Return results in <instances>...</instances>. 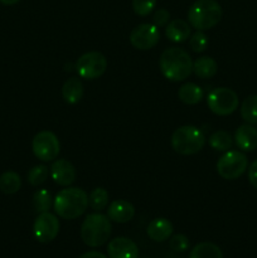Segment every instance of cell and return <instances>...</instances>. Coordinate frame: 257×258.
<instances>
[{
  "mask_svg": "<svg viewBox=\"0 0 257 258\" xmlns=\"http://www.w3.org/2000/svg\"><path fill=\"white\" fill-rule=\"evenodd\" d=\"M108 191L105 188H95L88 196V206L96 212H101L108 204Z\"/></svg>",
  "mask_w": 257,
  "mask_h": 258,
  "instance_id": "25",
  "label": "cell"
},
{
  "mask_svg": "<svg viewBox=\"0 0 257 258\" xmlns=\"http://www.w3.org/2000/svg\"><path fill=\"white\" fill-rule=\"evenodd\" d=\"M80 258H107L102 252H98V251H88L85 252Z\"/></svg>",
  "mask_w": 257,
  "mask_h": 258,
  "instance_id": "33",
  "label": "cell"
},
{
  "mask_svg": "<svg viewBox=\"0 0 257 258\" xmlns=\"http://www.w3.org/2000/svg\"><path fill=\"white\" fill-rule=\"evenodd\" d=\"M53 206V198L47 189H38L33 196V207L38 213L49 212Z\"/></svg>",
  "mask_w": 257,
  "mask_h": 258,
  "instance_id": "26",
  "label": "cell"
},
{
  "mask_svg": "<svg viewBox=\"0 0 257 258\" xmlns=\"http://www.w3.org/2000/svg\"><path fill=\"white\" fill-rule=\"evenodd\" d=\"M131 45L139 50H149L155 47L160 39V32L156 25L150 23L139 24L130 33Z\"/></svg>",
  "mask_w": 257,
  "mask_h": 258,
  "instance_id": "10",
  "label": "cell"
},
{
  "mask_svg": "<svg viewBox=\"0 0 257 258\" xmlns=\"http://www.w3.org/2000/svg\"><path fill=\"white\" fill-rule=\"evenodd\" d=\"M204 92L202 90L201 86L196 85L193 82L184 83L183 86H180L178 91V97L185 105H197V103L201 102L203 100Z\"/></svg>",
  "mask_w": 257,
  "mask_h": 258,
  "instance_id": "19",
  "label": "cell"
},
{
  "mask_svg": "<svg viewBox=\"0 0 257 258\" xmlns=\"http://www.w3.org/2000/svg\"><path fill=\"white\" fill-rule=\"evenodd\" d=\"M159 68L166 80L171 82H181L193 72V60L183 48L171 47L161 53Z\"/></svg>",
  "mask_w": 257,
  "mask_h": 258,
  "instance_id": "1",
  "label": "cell"
},
{
  "mask_svg": "<svg viewBox=\"0 0 257 258\" xmlns=\"http://www.w3.org/2000/svg\"><path fill=\"white\" fill-rule=\"evenodd\" d=\"M189 246H190V242H189L188 237L184 234L171 236L170 241H169V247L171 248V251L176 252V253H183V252L188 251Z\"/></svg>",
  "mask_w": 257,
  "mask_h": 258,
  "instance_id": "29",
  "label": "cell"
},
{
  "mask_svg": "<svg viewBox=\"0 0 257 258\" xmlns=\"http://www.w3.org/2000/svg\"><path fill=\"white\" fill-rule=\"evenodd\" d=\"M238 96L228 87H218L212 90L207 96L209 110L218 116L232 115L238 108Z\"/></svg>",
  "mask_w": 257,
  "mask_h": 258,
  "instance_id": "6",
  "label": "cell"
},
{
  "mask_svg": "<svg viewBox=\"0 0 257 258\" xmlns=\"http://www.w3.org/2000/svg\"><path fill=\"white\" fill-rule=\"evenodd\" d=\"M108 258H139V248L133 239L117 237L107 246Z\"/></svg>",
  "mask_w": 257,
  "mask_h": 258,
  "instance_id": "13",
  "label": "cell"
},
{
  "mask_svg": "<svg viewBox=\"0 0 257 258\" xmlns=\"http://www.w3.org/2000/svg\"><path fill=\"white\" fill-rule=\"evenodd\" d=\"M170 19V13L169 10H166L165 8H159L155 10L153 15V24L156 25L158 28L166 27Z\"/></svg>",
  "mask_w": 257,
  "mask_h": 258,
  "instance_id": "31",
  "label": "cell"
},
{
  "mask_svg": "<svg viewBox=\"0 0 257 258\" xmlns=\"http://www.w3.org/2000/svg\"><path fill=\"white\" fill-rule=\"evenodd\" d=\"M206 145V138L202 130L193 125L180 126L171 135V146L180 155H194Z\"/></svg>",
  "mask_w": 257,
  "mask_h": 258,
  "instance_id": "5",
  "label": "cell"
},
{
  "mask_svg": "<svg viewBox=\"0 0 257 258\" xmlns=\"http://www.w3.org/2000/svg\"><path fill=\"white\" fill-rule=\"evenodd\" d=\"M248 160L243 153L228 150L217 161V173L226 180H236L246 171Z\"/></svg>",
  "mask_w": 257,
  "mask_h": 258,
  "instance_id": "7",
  "label": "cell"
},
{
  "mask_svg": "<svg viewBox=\"0 0 257 258\" xmlns=\"http://www.w3.org/2000/svg\"><path fill=\"white\" fill-rule=\"evenodd\" d=\"M32 149L34 155L42 161H53L58 158L60 144L54 133L48 130L39 131L33 138Z\"/></svg>",
  "mask_w": 257,
  "mask_h": 258,
  "instance_id": "9",
  "label": "cell"
},
{
  "mask_svg": "<svg viewBox=\"0 0 257 258\" xmlns=\"http://www.w3.org/2000/svg\"><path fill=\"white\" fill-rule=\"evenodd\" d=\"M111 221L105 214L91 213L82 222L81 226V238L88 247H101L108 241L111 236Z\"/></svg>",
  "mask_w": 257,
  "mask_h": 258,
  "instance_id": "3",
  "label": "cell"
},
{
  "mask_svg": "<svg viewBox=\"0 0 257 258\" xmlns=\"http://www.w3.org/2000/svg\"><path fill=\"white\" fill-rule=\"evenodd\" d=\"M135 216V207L125 199L113 201L107 209V217L116 223H127Z\"/></svg>",
  "mask_w": 257,
  "mask_h": 258,
  "instance_id": "14",
  "label": "cell"
},
{
  "mask_svg": "<svg viewBox=\"0 0 257 258\" xmlns=\"http://www.w3.org/2000/svg\"><path fill=\"white\" fill-rule=\"evenodd\" d=\"M49 175V169L45 165H35L28 171L27 179L29 181L30 185L33 186H39L48 179Z\"/></svg>",
  "mask_w": 257,
  "mask_h": 258,
  "instance_id": "27",
  "label": "cell"
},
{
  "mask_svg": "<svg viewBox=\"0 0 257 258\" xmlns=\"http://www.w3.org/2000/svg\"><path fill=\"white\" fill-rule=\"evenodd\" d=\"M248 180L254 189H257V160L251 164L248 169Z\"/></svg>",
  "mask_w": 257,
  "mask_h": 258,
  "instance_id": "32",
  "label": "cell"
},
{
  "mask_svg": "<svg viewBox=\"0 0 257 258\" xmlns=\"http://www.w3.org/2000/svg\"><path fill=\"white\" fill-rule=\"evenodd\" d=\"M53 181L60 186H70L76 180V169L66 159H58L52 164L49 170Z\"/></svg>",
  "mask_w": 257,
  "mask_h": 258,
  "instance_id": "12",
  "label": "cell"
},
{
  "mask_svg": "<svg viewBox=\"0 0 257 258\" xmlns=\"http://www.w3.org/2000/svg\"><path fill=\"white\" fill-rule=\"evenodd\" d=\"M209 145L213 150L228 151L233 145V138L228 131L218 130L209 136Z\"/></svg>",
  "mask_w": 257,
  "mask_h": 258,
  "instance_id": "23",
  "label": "cell"
},
{
  "mask_svg": "<svg viewBox=\"0 0 257 258\" xmlns=\"http://www.w3.org/2000/svg\"><path fill=\"white\" fill-rule=\"evenodd\" d=\"M234 143L241 150L253 151L257 148V128L252 125H241L234 133Z\"/></svg>",
  "mask_w": 257,
  "mask_h": 258,
  "instance_id": "16",
  "label": "cell"
},
{
  "mask_svg": "<svg viewBox=\"0 0 257 258\" xmlns=\"http://www.w3.org/2000/svg\"><path fill=\"white\" fill-rule=\"evenodd\" d=\"M165 34L170 42L183 43L190 38V24L183 19H174L169 22L168 25H166Z\"/></svg>",
  "mask_w": 257,
  "mask_h": 258,
  "instance_id": "17",
  "label": "cell"
},
{
  "mask_svg": "<svg viewBox=\"0 0 257 258\" xmlns=\"http://www.w3.org/2000/svg\"><path fill=\"white\" fill-rule=\"evenodd\" d=\"M20 186H22V179H20L19 174L15 171H5L0 175V190L2 193L8 194H15L19 191Z\"/></svg>",
  "mask_w": 257,
  "mask_h": 258,
  "instance_id": "22",
  "label": "cell"
},
{
  "mask_svg": "<svg viewBox=\"0 0 257 258\" xmlns=\"http://www.w3.org/2000/svg\"><path fill=\"white\" fill-rule=\"evenodd\" d=\"M62 97L65 102L76 105L83 97V85L78 77H71L66 80L62 86Z\"/></svg>",
  "mask_w": 257,
  "mask_h": 258,
  "instance_id": "18",
  "label": "cell"
},
{
  "mask_svg": "<svg viewBox=\"0 0 257 258\" xmlns=\"http://www.w3.org/2000/svg\"><path fill=\"white\" fill-rule=\"evenodd\" d=\"M241 116L249 125H257V95H251L241 105Z\"/></svg>",
  "mask_w": 257,
  "mask_h": 258,
  "instance_id": "24",
  "label": "cell"
},
{
  "mask_svg": "<svg viewBox=\"0 0 257 258\" xmlns=\"http://www.w3.org/2000/svg\"><path fill=\"white\" fill-rule=\"evenodd\" d=\"M59 221L54 214L49 212L40 213L33 224V233L35 239L40 243H49L54 241L59 233Z\"/></svg>",
  "mask_w": 257,
  "mask_h": 258,
  "instance_id": "11",
  "label": "cell"
},
{
  "mask_svg": "<svg viewBox=\"0 0 257 258\" xmlns=\"http://www.w3.org/2000/svg\"><path fill=\"white\" fill-rule=\"evenodd\" d=\"M20 0H0V3L4 5H14L17 4V3H19Z\"/></svg>",
  "mask_w": 257,
  "mask_h": 258,
  "instance_id": "34",
  "label": "cell"
},
{
  "mask_svg": "<svg viewBox=\"0 0 257 258\" xmlns=\"http://www.w3.org/2000/svg\"><path fill=\"white\" fill-rule=\"evenodd\" d=\"M217 71H218V66L217 62L212 57H199L197 58L193 62V72L197 77L203 78H212L213 76H216Z\"/></svg>",
  "mask_w": 257,
  "mask_h": 258,
  "instance_id": "20",
  "label": "cell"
},
{
  "mask_svg": "<svg viewBox=\"0 0 257 258\" xmlns=\"http://www.w3.org/2000/svg\"><path fill=\"white\" fill-rule=\"evenodd\" d=\"M156 0H133V9L139 17H146L154 10Z\"/></svg>",
  "mask_w": 257,
  "mask_h": 258,
  "instance_id": "30",
  "label": "cell"
},
{
  "mask_svg": "<svg viewBox=\"0 0 257 258\" xmlns=\"http://www.w3.org/2000/svg\"><path fill=\"white\" fill-rule=\"evenodd\" d=\"M189 45H190V49L193 50V52H204V50L207 49V45H208V37H207L202 30H197L193 35H190Z\"/></svg>",
  "mask_w": 257,
  "mask_h": 258,
  "instance_id": "28",
  "label": "cell"
},
{
  "mask_svg": "<svg viewBox=\"0 0 257 258\" xmlns=\"http://www.w3.org/2000/svg\"><path fill=\"white\" fill-rule=\"evenodd\" d=\"M88 207V194L81 188L62 189L53 199V208L58 217L67 221L78 218Z\"/></svg>",
  "mask_w": 257,
  "mask_h": 258,
  "instance_id": "2",
  "label": "cell"
},
{
  "mask_svg": "<svg viewBox=\"0 0 257 258\" xmlns=\"http://www.w3.org/2000/svg\"><path fill=\"white\" fill-rule=\"evenodd\" d=\"M173 224L166 218H155L146 228L148 237L154 242H165L173 236Z\"/></svg>",
  "mask_w": 257,
  "mask_h": 258,
  "instance_id": "15",
  "label": "cell"
},
{
  "mask_svg": "<svg viewBox=\"0 0 257 258\" xmlns=\"http://www.w3.org/2000/svg\"><path fill=\"white\" fill-rule=\"evenodd\" d=\"M107 59L101 52H87L78 58L76 63V71L83 80H96L106 72Z\"/></svg>",
  "mask_w": 257,
  "mask_h": 258,
  "instance_id": "8",
  "label": "cell"
},
{
  "mask_svg": "<svg viewBox=\"0 0 257 258\" xmlns=\"http://www.w3.org/2000/svg\"><path fill=\"white\" fill-rule=\"evenodd\" d=\"M189 258H223L221 248L211 242L196 244L189 253Z\"/></svg>",
  "mask_w": 257,
  "mask_h": 258,
  "instance_id": "21",
  "label": "cell"
},
{
  "mask_svg": "<svg viewBox=\"0 0 257 258\" xmlns=\"http://www.w3.org/2000/svg\"><path fill=\"white\" fill-rule=\"evenodd\" d=\"M222 18V8L217 0H197L188 10V20L196 30L216 27Z\"/></svg>",
  "mask_w": 257,
  "mask_h": 258,
  "instance_id": "4",
  "label": "cell"
}]
</instances>
